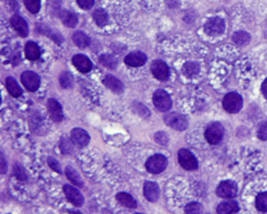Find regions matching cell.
<instances>
[{
	"mask_svg": "<svg viewBox=\"0 0 267 214\" xmlns=\"http://www.w3.org/2000/svg\"><path fill=\"white\" fill-rule=\"evenodd\" d=\"M242 98L237 93H228L223 99V107L226 112L236 113L242 110Z\"/></svg>",
	"mask_w": 267,
	"mask_h": 214,
	"instance_id": "cell-1",
	"label": "cell"
},
{
	"mask_svg": "<svg viewBox=\"0 0 267 214\" xmlns=\"http://www.w3.org/2000/svg\"><path fill=\"white\" fill-rule=\"evenodd\" d=\"M167 166V159L162 154H155L148 159L145 163L146 170L152 174H159L164 171Z\"/></svg>",
	"mask_w": 267,
	"mask_h": 214,
	"instance_id": "cell-2",
	"label": "cell"
},
{
	"mask_svg": "<svg viewBox=\"0 0 267 214\" xmlns=\"http://www.w3.org/2000/svg\"><path fill=\"white\" fill-rule=\"evenodd\" d=\"M152 101L157 109L161 112H166L172 107V100L169 95L163 89H158L154 92Z\"/></svg>",
	"mask_w": 267,
	"mask_h": 214,
	"instance_id": "cell-3",
	"label": "cell"
},
{
	"mask_svg": "<svg viewBox=\"0 0 267 214\" xmlns=\"http://www.w3.org/2000/svg\"><path fill=\"white\" fill-rule=\"evenodd\" d=\"M178 162L182 168L186 171H194L198 168V161L196 158L189 150L185 148L178 151Z\"/></svg>",
	"mask_w": 267,
	"mask_h": 214,
	"instance_id": "cell-4",
	"label": "cell"
},
{
	"mask_svg": "<svg viewBox=\"0 0 267 214\" xmlns=\"http://www.w3.org/2000/svg\"><path fill=\"white\" fill-rule=\"evenodd\" d=\"M164 121L166 125L171 127L174 129H177L179 131L185 130L188 127V122L186 118L183 116L181 114H178L176 112H171L166 114L164 116Z\"/></svg>",
	"mask_w": 267,
	"mask_h": 214,
	"instance_id": "cell-5",
	"label": "cell"
},
{
	"mask_svg": "<svg viewBox=\"0 0 267 214\" xmlns=\"http://www.w3.org/2000/svg\"><path fill=\"white\" fill-rule=\"evenodd\" d=\"M238 192L237 184L232 180H226L217 187V194L224 199H231L236 196Z\"/></svg>",
	"mask_w": 267,
	"mask_h": 214,
	"instance_id": "cell-6",
	"label": "cell"
},
{
	"mask_svg": "<svg viewBox=\"0 0 267 214\" xmlns=\"http://www.w3.org/2000/svg\"><path fill=\"white\" fill-rule=\"evenodd\" d=\"M224 128L219 123H213L207 128L205 138L211 145H217L222 140Z\"/></svg>",
	"mask_w": 267,
	"mask_h": 214,
	"instance_id": "cell-7",
	"label": "cell"
},
{
	"mask_svg": "<svg viewBox=\"0 0 267 214\" xmlns=\"http://www.w3.org/2000/svg\"><path fill=\"white\" fill-rule=\"evenodd\" d=\"M21 80L27 90L35 92L41 86V79L39 75L33 71H26L21 74Z\"/></svg>",
	"mask_w": 267,
	"mask_h": 214,
	"instance_id": "cell-8",
	"label": "cell"
},
{
	"mask_svg": "<svg viewBox=\"0 0 267 214\" xmlns=\"http://www.w3.org/2000/svg\"><path fill=\"white\" fill-rule=\"evenodd\" d=\"M205 32L207 35L218 36L222 34L226 30L225 21L220 17H214L207 21L204 27Z\"/></svg>",
	"mask_w": 267,
	"mask_h": 214,
	"instance_id": "cell-9",
	"label": "cell"
},
{
	"mask_svg": "<svg viewBox=\"0 0 267 214\" xmlns=\"http://www.w3.org/2000/svg\"><path fill=\"white\" fill-rule=\"evenodd\" d=\"M151 70L152 75L159 81L164 82L167 80V78L169 76V68L162 60H155L152 62L151 64Z\"/></svg>",
	"mask_w": 267,
	"mask_h": 214,
	"instance_id": "cell-10",
	"label": "cell"
},
{
	"mask_svg": "<svg viewBox=\"0 0 267 214\" xmlns=\"http://www.w3.org/2000/svg\"><path fill=\"white\" fill-rule=\"evenodd\" d=\"M63 193L65 194L66 198L68 201L73 204L76 207H81L84 204V197L80 193V191L72 186L64 185Z\"/></svg>",
	"mask_w": 267,
	"mask_h": 214,
	"instance_id": "cell-11",
	"label": "cell"
},
{
	"mask_svg": "<svg viewBox=\"0 0 267 214\" xmlns=\"http://www.w3.org/2000/svg\"><path fill=\"white\" fill-rule=\"evenodd\" d=\"M47 111L50 115L51 119L56 122L60 123L63 119V112L62 108L60 104L56 101V99H49L47 101Z\"/></svg>",
	"mask_w": 267,
	"mask_h": 214,
	"instance_id": "cell-12",
	"label": "cell"
},
{
	"mask_svg": "<svg viewBox=\"0 0 267 214\" xmlns=\"http://www.w3.org/2000/svg\"><path fill=\"white\" fill-rule=\"evenodd\" d=\"M147 61V56L143 52H132L125 57L124 62L128 66H143Z\"/></svg>",
	"mask_w": 267,
	"mask_h": 214,
	"instance_id": "cell-13",
	"label": "cell"
},
{
	"mask_svg": "<svg viewBox=\"0 0 267 214\" xmlns=\"http://www.w3.org/2000/svg\"><path fill=\"white\" fill-rule=\"evenodd\" d=\"M10 23L12 27L15 29V31L21 37L25 38L28 36V33H29L28 24H27L25 20L22 19L20 16L15 15V16H12L10 19Z\"/></svg>",
	"mask_w": 267,
	"mask_h": 214,
	"instance_id": "cell-14",
	"label": "cell"
},
{
	"mask_svg": "<svg viewBox=\"0 0 267 214\" xmlns=\"http://www.w3.org/2000/svg\"><path fill=\"white\" fill-rule=\"evenodd\" d=\"M103 83L107 88H109L116 94H121L124 91V86L122 82L117 79L116 77L111 75V74H107L103 80Z\"/></svg>",
	"mask_w": 267,
	"mask_h": 214,
	"instance_id": "cell-15",
	"label": "cell"
},
{
	"mask_svg": "<svg viewBox=\"0 0 267 214\" xmlns=\"http://www.w3.org/2000/svg\"><path fill=\"white\" fill-rule=\"evenodd\" d=\"M71 138L72 142L82 147L88 145V143L90 141V137L88 133L80 128H76L71 130Z\"/></svg>",
	"mask_w": 267,
	"mask_h": 214,
	"instance_id": "cell-16",
	"label": "cell"
},
{
	"mask_svg": "<svg viewBox=\"0 0 267 214\" xmlns=\"http://www.w3.org/2000/svg\"><path fill=\"white\" fill-rule=\"evenodd\" d=\"M144 194L148 201L156 202L160 197L161 190L156 183L147 181L144 183Z\"/></svg>",
	"mask_w": 267,
	"mask_h": 214,
	"instance_id": "cell-17",
	"label": "cell"
},
{
	"mask_svg": "<svg viewBox=\"0 0 267 214\" xmlns=\"http://www.w3.org/2000/svg\"><path fill=\"white\" fill-rule=\"evenodd\" d=\"M72 64L78 71L83 72V73L90 71L91 68H92V63L90 60L83 55H76L73 56Z\"/></svg>",
	"mask_w": 267,
	"mask_h": 214,
	"instance_id": "cell-18",
	"label": "cell"
},
{
	"mask_svg": "<svg viewBox=\"0 0 267 214\" xmlns=\"http://www.w3.org/2000/svg\"><path fill=\"white\" fill-rule=\"evenodd\" d=\"M239 204L235 201L223 202L217 206V214H233L239 212Z\"/></svg>",
	"mask_w": 267,
	"mask_h": 214,
	"instance_id": "cell-19",
	"label": "cell"
},
{
	"mask_svg": "<svg viewBox=\"0 0 267 214\" xmlns=\"http://www.w3.org/2000/svg\"><path fill=\"white\" fill-rule=\"evenodd\" d=\"M24 53H25L26 58L30 61H36L41 56L40 47L35 42H32V41L27 42L24 48Z\"/></svg>",
	"mask_w": 267,
	"mask_h": 214,
	"instance_id": "cell-20",
	"label": "cell"
},
{
	"mask_svg": "<svg viewBox=\"0 0 267 214\" xmlns=\"http://www.w3.org/2000/svg\"><path fill=\"white\" fill-rule=\"evenodd\" d=\"M117 201L123 206L130 208V209H135L137 206L136 200L132 197L129 194H126L124 192H121L116 195Z\"/></svg>",
	"mask_w": 267,
	"mask_h": 214,
	"instance_id": "cell-21",
	"label": "cell"
},
{
	"mask_svg": "<svg viewBox=\"0 0 267 214\" xmlns=\"http://www.w3.org/2000/svg\"><path fill=\"white\" fill-rule=\"evenodd\" d=\"M5 84H6V88L11 96H13L14 97H18L22 94V89L21 88L20 86L18 85V83L14 78H12V77L6 78Z\"/></svg>",
	"mask_w": 267,
	"mask_h": 214,
	"instance_id": "cell-22",
	"label": "cell"
},
{
	"mask_svg": "<svg viewBox=\"0 0 267 214\" xmlns=\"http://www.w3.org/2000/svg\"><path fill=\"white\" fill-rule=\"evenodd\" d=\"M60 17L62 23L67 27L74 28L78 24V17L75 14L71 13L70 11H62L61 13Z\"/></svg>",
	"mask_w": 267,
	"mask_h": 214,
	"instance_id": "cell-23",
	"label": "cell"
},
{
	"mask_svg": "<svg viewBox=\"0 0 267 214\" xmlns=\"http://www.w3.org/2000/svg\"><path fill=\"white\" fill-rule=\"evenodd\" d=\"M66 176L67 178L70 179L71 183L73 185H75L79 188H82L83 187V181H82V178H81V175L78 173V171H76L75 169L72 168L71 166H68L65 170Z\"/></svg>",
	"mask_w": 267,
	"mask_h": 214,
	"instance_id": "cell-24",
	"label": "cell"
},
{
	"mask_svg": "<svg viewBox=\"0 0 267 214\" xmlns=\"http://www.w3.org/2000/svg\"><path fill=\"white\" fill-rule=\"evenodd\" d=\"M72 40L80 48H86L90 44L89 38L82 31H76L72 36Z\"/></svg>",
	"mask_w": 267,
	"mask_h": 214,
	"instance_id": "cell-25",
	"label": "cell"
},
{
	"mask_svg": "<svg viewBox=\"0 0 267 214\" xmlns=\"http://www.w3.org/2000/svg\"><path fill=\"white\" fill-rule=\"evenodd\" d=\"M183 71L188 78L196 76L200 71V65L194 62H188L183 66Z\"/></svg>",
	"mask_w": 267,
	"mask_h": 214,
	"instance_id": "cell-26",
	"label": "cell"
},
{
	"mask_svg": "<svg viewBox=\"0 0 267 214\" xmlns=\"http://www.w3.org/2000/svg\"><path fill=\"white\" fill-rule=\"evenodd\" d=\"M232 41L239 46H244L249 43L250 35L246 31H237L233 34Z\"/></svg>",
	"mask_w": 267,
	"mask_h": 214,
	"instance_id": "cell-27",
	"label": "cell"
},
{
	"mask_svg": "<svg viewBox=\"0 0 267 214\" xmlns=\"http://www.w3.org/2000/svg\"><path fill=\"white\" fill-rule=\"evenodd\" d=\"M93 18L96 21V25L99 26V27H103V26L105 25L107 23V21H108V16L106 14L105 11L103 9H96L94 14H93Z\"/></svg>",
	"mask_w": 267,
	"mask_h": 214,
	"instance_id": "cell-28",
	"label": "cell"
},
{
	"mask_svg": "<svg viewBox=\"0 0 267 214\" xmlns=\"http://www.w3.org/2000/svg\"><path fill=\"white\" fill-rule=\"evenodd\" d=\"M100 63L103 66L109 69H115L118 65V60L114 56L110 55H103L100 56Z\"/></svg>",
	"mask_w": 267,
	"mask_h": 214,
	"instance_id": "cell-29",
	"label": "cell"
},
{
	"mask_svg": "<svg viewBox=\"0 0 267 214\" xmlns=\"http://www.w3.org/2000/svg\"><path fill=\"white\" fill-rule=\"evenodd\" d=\"M256 207L261 213L267 212V192L258 194L256 199Z\"/></svg>",
	"mask_w": 267,
	"mask_h": 214,
	"instance_id": "cell-30",
	"label": "cell"
},
{
	"mask_svg": "<svg viewBox=\"0 0 267 214\" xmlns=\"http://www.w3.org/2000/svg\"><path fill=\"white\" fill-rule=\"evenodd\" d=\"M27 10L31 14H37L41 10V0H23Z\"/></svg>",
	"mask_w": 267,
	"mask_h": 214,
	"instance_id": "cell-31",
	"label": "cell"
},
{
	"mask_svg": "<svg viewBox=\"0 0 267 214\" xmlns=\"http://www.w3.org/2000/svg\"><path fill=\"white\" fill-rule=\"evenodd\" d=\"M202 204L199 203H190L187 204L185 207V214H202Z\"/></svg>",
	"mask_w": 267,
	"mask_h": 214,
	"instance_id": "cell-32",
	"label": "cell"
},
{
	"mask_svg": "<svg viewBox=\"0 0 267 214\" xmlns=\"http://www.w3.org/2000/svg\"><path fill=\"white\" fill-rule=\"evenodd\" d=\"M61 86L64 88H68L72 84V77L69 72H63L60 76Z\"/></svg>",
	"mask_w": 267,
	"mask_h": 214,
	"instance_id": "cell-33",
	"label": "cell"
},
{
	"mask_svg": "<svg viewBox=\"0 0 267 214\" xmlns=\"http://www.w3.org/2000/svg\"><path fill=\"white\" fill-rule=\"evenodd\" d=\"M14 174H15V177L20 179V180H22L24 181L27 179V174L25 172V170L23 169L22 166H21L19 163H16L14 167Z\"/></svg>",
	"mask_w": 267,
	"mask_h": 214,
	"instance_id": "cell-34",
	"label": "cell"
},
{
	"mask_svg": "<svg viewBox=\"0 0 267 214\" xmlns=\"http://www.w3.org/2000/svg\"><path fill=\"white\" fill-rule=\"evenodd\" d=\"M257 136L261 140H264V141L267 140V122L263 123L259 126L258 130H257Z\"/></svg>",
	"mask_w": 267,
	"mask_h": 214,
	"instance_id": "cell-35",
	"label": "cell"
},
{
	"mask_svg": "<svg viewBox=\"0 0 267 214\" xmlns=\"http://www.w3.org/2000/svg\"><path fill=\"white\" fill-rule=\"evenodd\" d=\"M78 5H80L82 9H90L91 7L95 4V0H77Z\"/></svg>",
	"mask_w": 267,
	"mask_h": 214,
	"instance_id": "cell-36",
	"label": "cell"
},
{
	"mask_svg": "<svg viewBox=\"0 0 267 214\" xmlns=\"http://www.w3.org/2000/svg\"><path fill=\"white\" fill-rule=\"evenodd\" d=\"M47 163L49 164L51 168L53 169L54 171H56V172H58V173L62 172L61 171L60 164L56 161V159L49 157V158L47 159Z\"/></svg>",
	"mask_w": 267,
	"mask_h": 214,
	"instance_id": "cell-37",
	"label": "cell"
},
{
	"mask_svg": "<svg viewBox=\"0 0 267 214\" xmlns=\"http://www.w3.org/2000/svg\"><path fill=\"white\" fill-rule=\"evenodd\" d=\"M61 149H62V152L63 153H68L69 151L71 150V144L70 142V140H67V139H62V143H61L60 146Z\"/></svg>",
	"mask_w": 267,
	"mask_h": 214,
	"instance_id": "cell-38",
	"label": "cell"
},
{
	"mask_svg": "<svg viewBox=\"0 0 267 214\" xmlns=\"http://www.w3.org/2000/svg\"><path fill=\"white\" fill-rule=\"evenodd\" d=\"M155 140L159 144L166 145L167 141H168V138H167V136H166V134H165V133L159 132L157 133L156 135H155Z\"/></svg>",
	"mask_w": 267,
	"mask_h": 214,
	"instance_id": "cell-39",
	"label": "cell"
},
{
	"mask_svg": "<svg viewBox=\"0 0 267 214\" xmlns=\"http://www.w3.org/2000/svg\"><path fill=\"white\" fill-rule=\"evenodd\" d=\"M262 93L264 97L267 99V78L265 80V82L262 84Z\"/></svg>",
	"mask_w": 267,
	"mask_h": 214,
	"instance_id": "cell-40",
	"label": "cell"
},
{
	"mask_svg": "<svg viewBox=\"0 0 267 214\" xmlns=\"http://www.w3.org/2000/svg\"><path fill=\"white\" fill-rule=\"evenodd\" d=\"M69 214H81L80 212H74V211H71L69 212Z\"/></svg>",
	"mask_w": 267,
	"mask_h": 214,
	"instance_id": "cell-41",
	"label": "cell"
},
{
	"mask_svg": "<svg viewBox=\"0 0 267 214\" xmlns=\"http://www.w3.org/2000/svg\"></svg>",
	"mask_w": 267,
	"mask_h": 214,
	"instance_id": "cell-42",
	"label": "cell"
}]
</instances>
